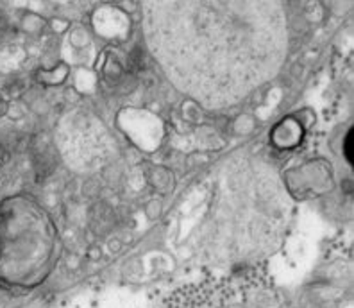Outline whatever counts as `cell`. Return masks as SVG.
Wrapping results in <instances>:
<instances>
[{
  "mask_svg": "<svg viewBox=\"0 0 354 308\" xmlns=\"http://www.w3.org/2000/svg\"><path fill=\"white\" fill-rule=\"evenodd\" d=\"M143 27L172 83L209 108L236 105L285 60L281 0H143Z\"/></svg>",
  "mask_w": 354,
  "mask_h": 308,
  "instance_id": "cell-1",
  "label": "cell"
},
{
  "mask_svg": "<svg viewBox=\"0 0 354 308\" xmlns=\"http://www.w3.org/2000/svg\"><path fill=\"white\" fill-rule=\"evenodd\" d=\"M344 152H346V158L349 163H353V152H354V131H347L346 142H344Z\"/></svg>",
  "mask_w": 354,
  "mask_h": 308,
  "instance_id": "cell-2",
  "label": "cell"
}]
</instances>
